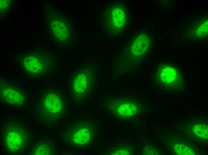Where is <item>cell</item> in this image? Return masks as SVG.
<instances>
[{"label": "cell", "instance_id": "1", "mask_svg": "<svg viewBox=\"0 0 208 155\" xmlns=\"http://www.w3.org/2000/svg\"><path fill=\"white\" fill-rule=\"evenodd\" d=\"M2 142L7 151L17 154L24 151L28 146L31 134L27 125L14 118L5 120L1 125Z\"/></svg>", "mask_w": 208, "mask_h": 155}, {"label": "cell", "instance_id": "2", "mask_svg": "<svg viewBox=\"0 0 208 155\" xmlns=\"http://www.w3.org/2000/svg\"><path fill=\"white\" fill-rule=\"evenodd\" d=\"M67 103L63 92L58 89L47 91L39 100L38 116L44 123H56L66 113Z\"/></svg>", "mask_w": 208, "mask_h": 155}, {"label": "cell", "instance_id": "3", "mask_svg": "<svg viewBox=\"0 0 208 155\" xmlns=\"http://www.w3.org/2000/svg\"><path fill=\"white\" fill-rule=\"evenodd\" d=\"M96 133V127L93 120L89 118L74 121L64 130L62 140L73 148H85L91 146Z\"/></svg>", "mask_w": 208, "mask_h": 155}, {"label": "cell", "instance_id": "4", "mask_svg": "<svg viewBox=\"0 0 208 155\" xmlns=\"http://www.w3.org/2000/svg\"><path fill=\"white\" fill-rule=\"evenodd\" d=\"M70 82L74 101L78 103L89 97L95 83V73L92 66L84 64L71 73Z\"/></svg>", "mask_w": 208, "mask_h": 155}, {"label": "cell", "instance_id": "5", "mask_svg": "<svg viewBox=\"0 0 208 155\" xmlns=\"http://www.w3.org/2000/svg\"><path fill=\"white\" fill-rule=\"evenodd\" d=\"M158 71L159 82L166 87L176 86L183 82L182 73L175 66L165 64L160 68Z\"/></svg>", "mask_w": 208, "mask_h": 155}, {"label": "cell", "instance_id": "6", "mask_svg": "<svg viewBox=\"0 0 208 155\" xmlns=\"http://www.w3.org/2000/svg\"><path fill=\"white\" fill-rule=\"evenodd\" d=\"M40 56L29 55L25 56L23 61L24 68L28 72L32 75H44L49 73L50 69L48 64L44 62Z\"/></svg>", "mask_w": 208, "mask_h": 155}, {"label": "cell", "instance_id": "7", "mask_svg": "<svg viewBox=\"0 0 208 155\" xmlns=\"http://www.w3.org/2000/svg\"><path fill=\"white\" fill-rule=\"evenodd\" d=\"M0 95L2 101L7 104L20 105L24 100L22 92L16 86L10 83H6L1 86Z\"/></svg>", "mask_w": 208, "mask_h": 155}, {"label": "cell", "instance_id": "8", "mask_svg": "<svg viewBox=\"0 0 208 155\" xmlns=\"http://www.w3.org/2000/svg\"><path fill=\"white\" fill-rule=\"evenodd\" d=\"M107 16L110 25L115 30L122 29L125 27L127 20V13L123 6H112Z\"/></svg>", "mask_w": 208, "mask_h": 155}, {"label": "cell", "instance_id": "9", "mask_svg": "<svg viewBox=\"0 0 208 155\" xmlns=\"http://www.w3.org/2000/svg\"><path fill=\"white\" fill-rule=\"evenodd\" d=\"M149 44V37L145 34L140 35L135 39L131 47L132 53L134 55L140 56L146 53Z\"/></svg>", "mask_w": 208, "mask_h": 155}, {"label": "cell", "instance_id": "10", "mask_svg": "<svg viewBox=\"0 0 208 155\" xmlns=\"http://www.w3.org/2000/svg\"><path fill=\"white\" fill-rule=\"evenodd\" d=\"M32 152L34 155H53L56 152V148L51 142L42 141L36 144Z\"/></svg>", "mask_w": 208, "mask_h": 155}, {"label": "cell", "instance_id": "11", "mask_svg": "<svg viewBox=\"0 0 208 155\" xmlns=\"http://www.w3.org/2000/svg\"><path fill=\"white\" fill-rule=\"evenodd\" d=\"M117 109L119 115L125 117H129L134 115L138 110L136 106L129 103L121 104L118 106Z\"/></svg>", "mask_w": 208, "mask_h": 155}, {"label": "cell", "instance_id": "12", "mask_svg": "<svg viewBox=\"0 0 208 155\" xmlns=\"http://www.w3.org/2000/svg\"><path fill=\"white\" fill-rule=\"evenodd\" d=\"M193 131L198 137L203 139H207L208 137V126L204 124H198L194 125Z\"/></svg>", "mask_w": 208, "mask_h": 155}, {"label": "cell", "instance_id": "13", "mask_svg": "<svg viewBox=\"0 0 208 155\" xmlns=\"http://www.w3.org/2000/svg\"><path fill=\"white\" fill-rule=\"evenodd\" d=\"M176 154L178 155H194L195 153L190 148L181 144H177L174 147Z\"/></svg>", "mask_w": 208, "mask_h": 155}, {"label": "cell", "instance_id": "14", "mask_svg": "<svg viewBox=\"0 0 208 155\" xmlns=\"http://www.w3.org/2000/svg\"><path fill=\"white\" fill-rule=\"evenodd\" d=\"M143 152H144V153H143L144 154L146 155L157 154V151L150 146L147 147L146 149H144Z\"/></svg>", "mask_w": 208, "mask_h": 155}]
</instances>
